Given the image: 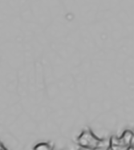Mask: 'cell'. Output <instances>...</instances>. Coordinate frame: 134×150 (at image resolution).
I'll return each mask as SVG.
<instances>
[{
    "instance_id": "cell-1",
    "label": "cell",
    "mask_w": 134,
    "mask_h": 150,
    "mask_svg": "<svg viewBox=\"0 0 134 150\" xmlns=\"http://www.w3.org/2000/svg\"><path fill=\"white\" fill-rule=\"evenodd\" d=\"M77 144L80 147L89 150L95 149L101 146L106 145L105 140L97 137L89 129H85L80 133V135L77 137Z\"/></svg>"
},
{
    "instance_id": "cell-2",
    "label": "cell",
    "mask_w": 134,
    "mask_h": 150,
    "mask_svg": "<svg viewBox=\"0 0 134 150\" xmlns=\"http://www.w3.org/2000/svg\"><path fill=\"white\" fill-rule=\"evenodd\" d=\"M134 135L131 130H125L122 133L121 137H117L113 136L110 138L108 143L113 148H126L129 145H133Z\"/></svg>"
},
{
    "instance_id": "cell-3",
    "label": "cell",
    "mask_w": 134,
    "mask_h": 150,
    "mask_svg": "<svg viewBox=\"0 0 134 150\" xmlns=\"http://www.w3.org/2000/svg\"><path fill=\"white\" fill-rule=\"evenodd\" d=\"M53 149H54V146L51 143L42 142V143L37 144L34 147L33 150H53Z\"/></svg>"
},
{
    "instance_id": "cell-4",
    "label": "cell",
    "mask_w": 134,
    "mask_h": 150,
    "mask_svg": "<svg viewBox=\"0 0 134 150\" xmlns=\"http://www.w3.org/2000/svg\"><path fill=\"white\" fill-rule=\"evenodd\" d=\"M109 144V143H108ZM108 144H107V145H104V146H101V147H99L97 149H92V150H106L108 146Z\"/></svg>"
},
{
    "instance_id": "cell-5",
    "label": "cell",
    "mask_w": 134,
    "mask_h": 150,
    "mask_svg": "<svg viewBox=\"0 0 134 150\" xmlns=\"http://www.w3.org/2000/svg\"><path fill=\"white\" fill-rule=\"evenodd\" d=\"M0 150H7V149L4 146V144L2 142H0Z\"/></svg>"
},
{
    "instance_id": "cell-6",
    "label": "cell",
    "mask_w": 134,
    "mask_h": 150,
    "mask_svg": "<svg viewBox=\"0 0 134 150\" xmlns=\"http://www.w3.org/2000/svg\"><path fill=\"white\" fill-rule=\"evenodd\" d=\"M125 150H134V146L133 145H129L128 147H126Z\"/></svg>"
},
{
    "instance_id": "cell-7",
    "label": "cell",
    "mask_w": 134,
    "mask_h": 150,
    "mask_svg": "<svg viewBox=\"0 0 134 150\" xmlns=\"http://www.w3.org/2000/svg\"><path fill=\"white\" fill-rule=\"evenodd\" d=\"M106 150H115V149H113V148L112 147L110 144H108V148H107Z\"/></svg>"
}]
</instances>
